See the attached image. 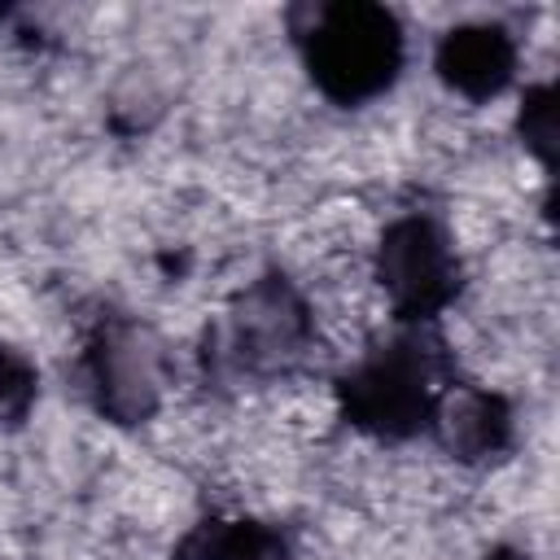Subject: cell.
<instances>
[{"instance_id":"obj_12","label":"cell","mask_w":560,"mask_h":560,"mask_svg":"<svg viewBox=\"0 0 560 560\" xmlns=\"http://www.w3.org/2000/svg\"><path fill=\"white\" fill-rule=\"evenodd\" d=\"M4 13H9V9H4V4H0V22H4Z\"/></svg>"},{"instance_id":"obj_9","label":"cell","mask_w":560,"mask_h":560,"mask_svg":"<svg viewBox=\"0 0 560 560\" xmlns=\"http://www.w3.org/2000/svg\"><path fill=\"white\" fill-rule=\"evenodd\" d=\"M39 398V368L9 341H0V429H22Z\"/></svg>"},{"instance_id":"obj_6","label":"cell","mask_w":560,"mask_h":560,"mask_svg":"<svg viewBox=\"0 0 560 560\" xmlns=\"http://www.w3.org/2000/svg\"><path fill=\"white\" fill-rule=\"evenodd\" d=\"M429 438H438V446L468 464V468H486L494 459H503L512 451L516 438V416L512 402L499 389L472 385V381H455L433 416Z\"/></svg>"},{"instance_id":"obj_1","label":"cell","mask_w":560,"mask_h":560,"mask_svg":"<svg viewBox=\"0 0 560 560\" xmlns=\"http://www.w3.org/2000/svg\"><path fill=\"white\" fill-rule=\"evenodd\" d=\"M459 381L438 324H402L389 341L359 354L337 381V416L376 442H411L433 429L446 389Z\"/></svg>"},{"instance_id":"obj_3","label":"cell","mask_w":560,"mask_h":560,"mask_svg":"<svg viewBox=\"0 0 560 560\" xmlns=\"http://www.w3.org/2000/svg\"><path fill=\"white\" fill-rule=\"evenodd\" d=\"M311 346L315 315L306 293L284 271H262L206 328L201 363L219 385H262L298 372Z\"/></svg>"},{"instance_id":"obj_11","label":"cell","mask_w":560,"mask_h":560,"mask_svg":"<svg viewBox=\"0 0 560 560\" xmlns=\"http://www.w3.org/2000/svg\"><path fill=\"white\" fill-rule=\"evenodd\" d=\"M486 560H529V556H525L521 547H494V551H490Z\"/></svg>"},{"instance_id":"obj_4","label":"cell","mask_w":560,"mask_h":560,"mask_svg":"<svg viewBox=\"0 0 560 560\" xmlns=\"http://www.w3.org/2000/svg\"><path fill=\"white\" fill-rule=\"evenodd\" d=\"M372 271L398 324H438L464 293V258L446 223L429 210H407L385 223Z\"/></svg>"},{"instance_id":"obj_8","label":"cell","mask_w":560,"mask_h":560,"mask_svg":"<svg viewBox=\"0 0 560 560\" xmlns=\"http://www.w3.org/2000/svg\"><path fill=\"white\" fill-rule=\"evenodd\" d=\"M175 560H293V538L276 521L210 512L179 534Z\"/></svg>"},{"instance_id":"obj_5","label":"cell","mask_w":560,"mask_h":560,"mask_svg":"<svg viewBox=\"0 0 560 560\" xmlns=\"http://www.w3.org/2000/svg\"><path fill=\"white\" fill-rule=\"evenodd\" d=\"M79 381L101 420L136 429L162 407L166 346L149 324L131 315H101L83 337Z\"/></svg>"},{"instance_id":"obj_10","label":"cell","mask_w":560,"mask_h":560,"mask_svg":"<svg viewBox=\"0 0 560 560\" xmlns=\"http://www.w3.org/2000/svg\"><path fill=\"white\" fill-rule=\"evenodd\" d=\"M516 131H521V144L542 162V171H551L556 162V88L551 83L525 88L516 109Z\"/></svg>"},{"instance_id":"obj_7","label":"cell","mask_w":560,"mask_h":560,"mask_svg":"<svg viewBox=\"0 0 560 560\" xmlns=\"http://www.w3.org/2000/svg\"><path fill=\"white\" fill-rule=\"evenodd\" d=\"M516 61H521V48H516L512 31L499 26V22H464V26H451L438 39V48H433L438 79L455 96H464L472 105L503 96L512 88V79H516Z\"/></svg>"},{"instance_id":"obj_2","label":"cell","mask_w":560,"mask_h":560,"mask_svg":"<svg viewBox=\"0 0 560 560\" xmlns=\"http://www.w3.org/2000/svg\"><path fill=\"white\" fill-rule=\"evenodd\" d=\"M289 31L315 92L341 109L385 96L407 61V35L394 9L372 0H319L289 9Z\"/></svg>"}]
</instances>
